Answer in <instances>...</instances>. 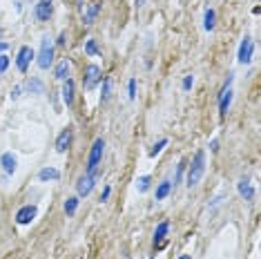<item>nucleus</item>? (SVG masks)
<instances>
[{
	"label": "nucleus",
	"instance_id": "obj_32",
	"mask_svg": "<svg viewBox=\"0 0 261 259\" xmlns=\"http://www.w3.org/2000/svg\"><path fill=\"white\" fill-rule=\"evenodd\" d=\"M58 45H65V32L61 34V36H58Z\"/></svg>",
	"mask_w": 261,
	"mask_h": 259
},
{
	"label": "nucleus",
	"instance_id": "obj_2",
	"mask_svg": "<svg viewBox=\"0 0 261 259\" xmlns=\"http://www.w3.org/2000/svg\"><path fill=\"white\" fill-rule=\"evenodd\" d=\"M103 148H105L103 139L94 141L92 152H90V159H87V174H94V170L98 168V161H100V157H103Z\"/></svg>",
	"mask_w": 261,
	"mask_h": 259
},
{
	"label": "nucleus",
	"instance_id": "obj_30",
	"mask_svg": "<svg viewBox=\"0 0 261 259\" xmlns=\"http://www.w3.org/2000/svg\"><path fill=\"white\" fill-rule=\"evenodd\" d=\"M110 192H112V188L108 186V188H105V190H103V194H100V201H108V197H110Z\"/></svg>",
	"mask_w": 261,
	"mask_h": 259
},
{
	"label": "nucleus",
	"instance_id": "obj_23",
	"mask_svg": "<svg viewBox=\"0 0 261 259\" xmlns=\"http://www.w3.org/2000/svg\"><path fill=\"white\" fill-rule=\"evenodd\" d=\"M85 51H87V54H90V56H96V54H98V47H96V43H94V40H87Z\"/></svg>",
	"mask_w": 261,
	"mask_h": 259
},
{
	"label": "nucleus",
	"instance_id": "obj_5",
	"mask_svg": "<svg viewBox=\"0 0 261 259\" xmlns=\"http://www.w3.org/2000/svg\"><path fill=\"white\" fill-rule=\"evenodd\" d=\"M230 83H232V76H228V83H225L223 92H221V98H219V114L225 116L228 114V108L232 103V90H230Z\"/></svg>",
	"mask_w": 261,
	"mask_h": 259
},
{
	"label": "nucleus",
	"instance_id": "obj_19",
	"mask_svg": "<svg viewBox=\"0 0 261 259\" xmlns=\"http://www.w3.org/2000/svg\"><path fill=\"white\" fill-rule=\"evenodd\" d=\"M170 190H172V184H170V181H163V184H159V188H156V201H161V199L168 197Z\"/></svg>",
	"mask_w": 261,
	"mask_h": 259
},
{
	"label": "nucleus",
	"instance_id": "obj_21",
	"mask_svg": "<svg viewBox=\"0 0 261 259\" xmlns=\"http://www.w3.org/2000/svg\"><path fill=\"white\" fill-rule=\"evenodd\" d=\"M165 145H168V139H161V141H159V143H156V145H154V148L150 150V157H156L159 152H161V150L165 148Z\"/></svg>",
	"mask_w": 261,
	"mask_h": 259
},
{
	"label": "nucleus",
	"instance_id": "obj_27",
	"mask_svg": "<svg viewBox=\"0 0 261 259\" xmlns=\"http://www.w3.org/2000/svg\"><path fill=\"white\" fill-rule=\"evenodd\" d=\"M110 85H112V81H110V79H105V83H103V101L110 96Z\"/></svg>",
	"mask_w": 261,
	"mask_h": 259
},
{
	"label": "nucleus",
	"instance_id": "obj_4",
	"mask_svg": "<svg viewBox=\"0 0 261 259\" xmlns=\"http://www.w3.org/2000/svg\"><path fill=\"white\" fill-rule=\"evenodd\" d=\"M100 79H103V72H100L98 65H87V69H85V81H83L85 90H94Z\"/></svg>",
	"mask_w": 261,
	"mask_h": 259
},
{
	"label": "nucleus",
	"instance_id": "obj_20",
	"mask_svg": "<svg viewBox=\"0 0 261 259\" xmlns=\"http://www.w3.org/2000/svg\"><path fill=\"white\" fill-rule=\"evenodd\" d=\"M76 208H79V199H76V197H69L67 201H65V213H67V215H74Z\"/></svg>",
	"mask_w": 261,
	"mask_h": 259
},
{
	"label": "nucleus",
	"instance_id": "obj_22",
	"mask_svg": "<svg viewBox=\"0 0 261 259\" xmlns=\"http://www.w3.org/2000/svg\"><path fill=\"white\" fill-rule=\"evenodd\" d=\"M136 188H139L141 192H145L147 188H150V176H141V179H139V184H136Z\"/></svg>",
	"mask_w": 261,
	"mask_h": 259
},
{
	"label": "nucleus",
	"instance_id": "obj_15",
	"mask_svg": "<svg viewBox=\"0 0 261 259\" xmlns=\"http://www.w3.org/2000/svg\"><path fill=\"white\" fill-rule=\"evenodd\" d=\"M38 179L40 181H56V179H61V172H58L56 168H43L38 172Z\"/></svg>",
	"mask_w": 261,
	"mask_h": 259
},
{
	"label": "nucleus",
	"instance_id": "obj_8",
	"mask_svg": "<svg viewBox=\"0 0 261 259\" xmlns=\"http://www.w3.org/2000/svg\"><path fill=\"white\" fill-rule=\"evenodd\" d=\"M54 14V3L51 0H38L36 5V18L38 20H49Z\"/></svg>",
	"mask_w": 261,
	"mask_h": 259
},
{
	"label": "nucleus",
	"instance_id": "obj_33",
	"mask_svg": "<svg viewBox=\"0 0 261 259\" xmlns=\"http://www.w3.org/2000/svg\"><path fill=\"white\" fill-rule=\"evenodd\" d=\"M181 259H190V257H188V255H186V257H181Z\"/></svg>",
	"mask_w": 261,
	"mask_h": 259
},
{
	"label": "nucleus",
	"instance_id": "obj_29",
	"mask_svg": "<svg viewBox=\"0 0 261 259\" xmlns=\"http://www.w3.org/2000/svg\"><path fill=\"white\" fill-rule=\"evenodd\" d=\"M192 83H194L192 76H186V79H183V90H190V87H192Z\"/></svg>",
	"mask_w": 261,
	"mask_h": 259
},
{
	"label": "nucleus",
	"instance_id": "obj_26",
	"mask_svg": "<svg viewBox=\"0 0 261 259\" xmlns=\"http://www.w3.org/2000/svg\"><path fill=\"white\" fill-rule=\"evenodd\" d=\"M7 67H9V58L5 54H0V72H5Z\"/></svg>",
	"mask_w": 261,
	"mask_h": 259
},
{
	"label": "nucleus",
	"instance_id": "obj_17",
	"mask_svg": "<svg viewBox=\"0 0 261 259\" xmlns=\"http://www.w3.org/2000/svg\"><path fill=\"white\" fill-rule=\"evenodd\" d=\"M54 76L58 81H67V76H69V61H61V63H58Z\"/></svg>",
	"mask_w": 261,
	"mask_h": 259
},
{
	"label": "nucleus",
	"instance_id": "obj_24",
	"mask_svg": "<svg viewBox=\"0 0 261 259\" xmlns=\"http://www.w3.org/2000/svg\"><path fill=\"white\" fill-rule=\"evenodd\" d=\"M27 90H29V92H43V83H40V81H29V83H27Z\"/></svg>",
	"mask_w": 261,
	"mask_h": 259
},
{
	"label": "nucleus",
	"instance_id": "obj_9",
	"mask_svg": "<svg viewBox=\"0 0 261 259\" xmlns=\"http://www.w3.org/2000/svg\"><path fill=\"white\" fill-rule=\"evenodd\" d=\"M252 49H254L252 38L246 36V38L241 40V47H239V63H241V65H246V63L252 61Z\"/></svg>",
	"mask_w": 261,
	"mask_h": 259
},
{
	"label": "nucleus",
	"instance_id": "obj_13",
	"mask_svg": "<svg viewBox=\"0 0 261 259\" xmlns=\"http://www.w3.org/2000/svg\"><path fill=\"white\" fill-rule=\"evenodd\" d=\"M63 101H65V105L74 103V81L72 79H67L63 83Z\"/></svg>",
	"mask_w": 261,
	"mask_h": 259
},
{
	"label": "nucleus",
	"instance_id": "obj_10",
	"mask_svg": "<svg viewBox=\"0 0 261 259\" xmlns=\"http://www.w3.org/2000/svg\"><path fill=\"white\" fill-rule=\"evenodd\" d=\"M32 58H34V49H32V47H20L18 58H16V65H18L20 72H27V67H29V63H32Z\"/></svg>",
	"mask_w": 261,
	"mask_h": 259
},
{
	"label": "nucleus",
	"instance_id": "obj_1",
	"mask_svg": "<svg viewBox=\"0 0 261 259\" xmlns=\"http://www.w3.org/2000/svg\"><path fill=\"white\" fill-rule=\"evenodd\" d=\"M205 172V152L203 150H199L197 154H194V161H192V166L188 168V186L190 188H194L201 181V176H203Z\"/></svg>",
	"mask_w": 261,
	"mask_h": 259
},
{
	"label": "nucleus",
	"instance_id": "obj_14",
	"mask_svg": "<svg viewBox=\"0 0 261 259\" xmlns=\"http://www.w3.org/2000/svg\"><path fill=\"white\" fill-rule=\"evenodd\" d=\"M69 141H72V132H69V130H63V132L58 134V139H56V150L65 152L67 150V145H69Z\"/></svg>",
	"mask_w": 261,
	"mask_h": 259
},
{
	"label": "nucleus",
	"instance_id": "obj_12",
	"mask_svg": "<svg viewBox=\"0 0 261 259\" xmlns=\"http://www.w3.org/2000/svg\"><path fill=\"white\" fill-rule=\"evenodd\" d=\"M237 190H239V194L246 201H252V197H254V188H252V184L248 179H241L239 184H237Z\"/></svg>",
	"mask_w": 261,
	"mask_h": 259
},
{
	"label": "nucleus",
	"instance_id": "obj_18",
	"mask_svg": "<svg viewBox=\"0 0 261 259\" xmlns=\"http://www.w3.org/2000/svg\"><path fill=\"white\" fill-rule=\"evenodd\" d=\"M215 18H217L215 9H205V20H203L205 32H212V29H215Z\"/></svg>",
	"mask_w": 261,
	"mask_h": 259
},
{
	"label": "nucleus",
	"instance_id": "obj_28",
	"mask_svg": "<svg viewBox=\"0 0 261 259\" xmlns=\"http://www.w3.org/2000/svg\"><path fill=\"white\" fill-rule=\"evenodd\" d=\"M127 90H129V98H136V81H134V79H132V81H129Z\"/></svg>",
	"mask_w": 261,
	"mask_h": 259
},
{
	"label": "nucleus",
	"instance_id": "obj_11",
	"mask_svg": "<svg viewBox=\"0 0 261 259\" xmlns=\"http://www.w3.org/2000/svg\"><path fill=\"white\" fill-rule=\"evenodd\" d=\"M0 163H3V168H5V172H7V174H14L16 172V166H18L14 152H5V154L0 157Z\"/></svg>",
	"mask_w": 261,
	"mask_h": 259
},
{
	"label": "nucleus",
	"instance_id": "obj_6",
	"mask_svg": "<svg viewBox=\"0 0 261 259\" xmlns=\"http://www.w3.org/2000/svg\"><path fill=\"white\" fill-rule=\"evenodd\" d=\"M36 205H22V208L16 213V221L20 223V226H27V223H32L36 219Z\"/></svg>",
	"mask_w": 261,
	"mask_h": 259
},
{
	"label": "nucleus",
	"instance_id": "obj_3",
	"mask_svg": "<svg viewBox=\"0 0 261 259\" xmlns=\"http://www.w3.org/2000/svg\"><path fill=\"white\" fill-rule=\"evenodd\" d=\"M54 61V45L49 43V38H43V43H40V51H38V65L43 69H47Z\"/></svg>",
	"mask_w": 261,
	"mask_h": 259
},
{
	"label": "nucleus",
	"instance_id": "obj_31",
	"mask_svg": "<svg viewBox=\"0 0 261 259\" xmlns=\"http://www.w3.org/2000/svg\"><path fill=\"white\" fill-rule=\"evenodd\" d=\"M11 96H14V98H18V96H20V87H16V90L11 92Z\"/></svg>",
	"mask_w": 261,
	"mask_h": 259
},
{
	"label": "nucleus",
	"instance_id": "obj_7",
	"mask_svg": "<svg viewBox=\"0 0 261 259\" xmlns=\"http://www.w3.org/2000/svg\"><path fill=\"white\" fill-rule=\"evenodd\" d=\"M76 190H79L81 197H87L94 190V174H81L79 181H76Z\"/></svg>",
	"mask_w": 261,
	"mask_h": 259
},
{
	"label": "nucleus",
	"instance_id": "obj_25",
	"mask_svg": "<svg viewBox=\"0 0 261 259\" xmlns=\"http://www.w3.org/2000/svg\"><path fill=\"white\" fill-rule=\"evenodd\" d=\"M96 11H98V7H96V5H92L90 11H87V16H85V22H92L94 16H96Z\"/></svg>",
	"mask_w": 261,
	"mask_h": 259
},
{
	"label": "nucleus",
	"instance_id": "obj_16",
	"mask_svg": "<svg viewBox=\"0 0 261 259\" xmlns=\"http://www.w3.org/2000/svg\"><path fill=\"white\" fill-rule=\"evenodd\" d=\"M168 228H170V223H168V221H163V223H159V228H156V232H154V246H161V244H163V239H165V235H168Z\"/></svg>",
	"mask_w": 261,
	"mask_h": 259
}]
</instances>
